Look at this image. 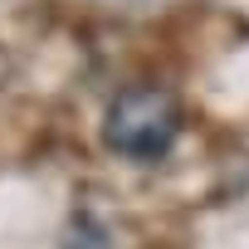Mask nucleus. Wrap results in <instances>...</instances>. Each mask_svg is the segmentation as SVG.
Segmentation results:
<instances>
[{"label": "nucleus", "instance_id": "obj_1", "mask_svg": "<svg viewBox=\"0 0 249 249\" xmlns=\"http://www.w3.org/2000/svg\"><path fill=\"white\" fill-rule=\"evenodd\" d=\"M181 137V107L166 88L157 83H137L122 88L107 112H103V147L127 157V161H161Z\"/></svg>", "mask_w": 249, "mask_h": 249}]
</instances>
